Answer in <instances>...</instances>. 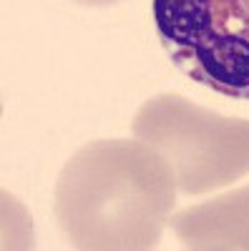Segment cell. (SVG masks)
Returning a JSON list of instances; mask_svg holds the SVG:
<instances>
[{
	"label": "cell",
	"instance_id": "7a4b0ae2",
	"mask_svg": "<svg viewBox=\"0 0 249 251\" xmlns=\"http://www.w3.org/2000/svg\"><path fill=\"white\" fill-rule=\"evenodd\" d=\"M131 133L169 161L186 196L212 194L249 176V121L209 111L181 93L143 100Z\"/></svg>",
	"mask_w": 249,
	"mask_h": 251
},
{
	"label": "cell",
	"instance_id": "5b68a950",
	"mask_svg": "<svg viewBox=\"0 0 249 251\" xmlns=\"http://www.w3.org/2000/svg\"><path fill=\"white\" fill-rule=\"evenodd\" d=\"M78 5H88V8H109V5H116L121 0H73Z\"/></svg>",
	"mask_w": 249,
	"mask_h": 251
},
{
	"label": "cell",
	"instance_id": "3957f363",
	"mask_svg": "<svg viewBox=\"0 0 249 251\" xmlns=\"http://www.w3.org/2000/svg\"><path fill=\"white\" fill-rule=\"evenodd\" d=\"M154 25L174 66L229 98H249V0H154Z\"/></svg>",
	"mask_w": 249,
	"mask_h": 251
},
{
	"label": "cell",
	"instance_id": "6da1fadb",
	"mask_svg": "<svg viewBox=\"0 0 249 251\" xmlns=\"http://www.w3.org/2000/svg\"><path fill=\"white\" fill-rule=\"evenodd\" d=\"M169 161L138 138H101L66 161L53 211L63 236L86 251L154 249L176 206Z\"/></svg>",
	"mask_w": 249,
	"mask_h": 251
},
{
	"label": "cell",
	"instance_id": "277c9868",
	"mask_svg": "<svg viewBox=\"0 0 249 251\" xmlns=\"http://www.w3.org/2000/svg\"><path fill=\"white\" fill-rule=\"evenodd\" d=\"M179 244L192 251H249V183L169 219Z\"/></svg>",
	"mask_w": 249,
	"mask_h": 251
}]
</instances>
